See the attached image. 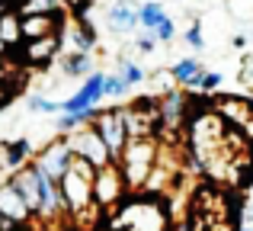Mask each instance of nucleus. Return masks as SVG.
Segmentation results:
<instances>
[{
  "label": "nucleus",
  "instance_id": "f257e3e1",
  "mask_svg": "<svg viewBox=\"0 0 253 231\" xmlns=\"http://www.w3.org/2000/svg\"><path fill=\"white\" fill-rule=\"evenodd\" d=\"M93 174H96V167H93L90 161L71 157V167L64 170V177L58 180V189H61V199H64V215H68L74 225H81L86 219L96 222L99 215H103L93 206Z\"/></svg>",
  "mask_w": 253,
  "mask_h": 231
},
{
  "label": "nucleus",
  "instance_id": "f03ea898",
  "mask_svg": "<svg viewBox=\"0 0 253 231\" xmlns=\"http://www.w3.org/2000/svg\"><path fill=\"white\" fill-rule=\"evenodd\" d=\"M157 161H161V138H128L122 154L116 157L125 183H128V193H141L148 177L154 174Z\"/></svg>",
  "mask_w": 253,
  "mask_h": 231
},
{
  "label": "nucleus",
  "instance_id": "7ed1b4c3",
  "mask_svg": "<svg viewBox=\"0 0 253 231\" xmlns=\"http://www.w3.org/2000/svg\"><path fill=\"white\" fill-rule=\"evenodd\" d=\"M125 196H128V183H125V177H122V167H119L116 161H109L106 167H96V174H93V206L106 215V212H112Z\"/></svg>",
  "mask_w": 253,
  "mask_h": 231
},
{
  "label": "nucleus",
  "instance_id": "20e7f679",
  "mask_svg": "<svg viewBox=\"0 0 253 231\" xmlns=\"http://www.w3.org/2000/svg\"><path fill=\"white\" fill-rule=\"evenodd\" d=\"M58 55H61V36H45V39L13 45L6 51V61L19 64V68H48Z\"/></svg>",
  "mask_w": 253,
  "mask_h": 231
},
{
  "label": "nucleus",
  "instance_id": "39448f33",
  "mask_svg": "<svg viewBox=\"0 0 253 231\" xmlns=\"http://www.w3.org/2000/svg\"><path fill=\"white\" fill-rule=\"evenodd\" d=\"M211 109L241 135H247L253 141V100L250 96H237V93H221L211 100Z\"/></svg>",
  "mask_w": 253,
  "mask_h": 231
},
{
  "label": "nucleus",
  "instance_id": "423d86ee",
  "mask_svg": "<svg viewBox=\"0 0 253 231\" xmlns=\"http://www.w3.org/2000/svg\"><path fill=\"white\" fill-rule=\"evenodd\" d=\"M68 148L74 157H84V161H90L93 167H106V164L112 161L109 148H106V141L99 138V132L93 129V125H81V129L68 132Z\"/></svg>",
  "mask_w": 253,
  "mask_h": 231
},
{
  "label": "nucleus",
  "instance_id": "0eeeda50",
  "mask_svg": "<svg viewBox=\"0 0 253 231\" xmlns=\"http://www.w3.org/2000/svg\"><path fill=\"white\" fill-rule=\"evenodd\" d=\"M93 129L99 132V138L106 141V148H109L112 161H116L119 154H122V148L128 144V132H125V119H122V106H112V109H99L96 122H93Z\"/></svg>",
  "mask_w": 253,
  "mask_h": 231
},
{
  "label": "nucleus",
  "instance_id": "6e6552de",
  "mask_svg": "<svg viewBox=\"0 0 253 231\" xmlns=\"http://www.w3.org/2000/svg\"><path fill=\"white\" fill-rule=\"evenodd\" d=\"M71 157H74V154H71V148H68V138L58 135L55 141H48L36 157H32V164H36L45 177H51V180L58 183L64 177V170L71 167Z\"/></svg>",
  "mask_w": 253,
  "mask_h": 231
},
{
  "label": "nucleus",
  "instance_id": "1a4fd4ad",
  "mask_svg": "<svg viewBox=\"0 0 253 231\" xmlns=\"http://www.w3.org/2000/svg\"><path fill=\"white\" fill-rule=\"evenodd\" d=\"M103 77L106 74H99V71H93L90 77H84L81 90H74L68 100H61V113H81V109L99 106V103L106 100V96H103Z\"/></svg>",
  "mask_w": 253,
  "mask_h": 231
},
{
  "label": "nucleus",
  "instance_id": "9d476101",
  "mask_svg": "<svg viewBox=\"0 0 253 231\" xmlns=\"http://www.w3.org/2000/svg\"><path fill=\"white\" fill-rule=\"evenodd\" d=\"M64 23H68L64 13H32V16H19V32H23V42H32V39L58 36Z\"/></svg>",
  "mask_w": 253,
  "mask_h": 231
},
{
  "label": "nucleus",
  "instance_id": "9b49d317",
  "mask_svg": "<svg viewBox=\"0 0 253 231\" xmlns=\"http://www.w3.org/2000/svg\"><path fill=\"white\" fill-rule=\"evenodd\" d=\"M0 215L19 222V225H29V222L36 219V215H32V209L26 206V199L19 196V189L10 183V177L0 183Z\"/></svg>",
  "mask_w": 253,
  "mask_h": 231
},
{
  "label": "nucleus",
  "instance_id": "f8f14e48",
  "mask_svg": "<svg viewBox=\"0 0 253 231\" xmlns=\"http://www.w3.org/2000/svg\"><path fill=\"white\" fill-rule=\"evenodd\" d=\"M106 23L112 32H135L138 29V3L131 0H116L106 10Z\"/></svg>",
  "mask_w": 253,
  "mask_h": 231
},
{
  "label": "nucleus",
  "instance_id": "ddd939ff",
  "mask_svg": "<svg viewBox=\"0 0 253 231\" xmlns=\"http://www.w3.org/2000/svg\"><path fill=\"white\" fill-rule=\"evenodd\" d=\"M61 36V45L71 42V51H93V45H96V32L90 29V23H64V29L58 32Z\"/></svg>",
  "mask_w": 253,
  "mask_h": 231
},
{
  "label": "nucleus",
  "instance_id": "4468645a",
  "mask_svg": "<svg viewBox=\"0 0 253 231\" xmlns=\"http://www.w3.org/2000/svg\"><path fill=\"white\" fill-rule=\"evenodd\" d=\"M202 74H205V68H202V61H199V58H179V61H173V68H170L173 84H176V87H183V90H196Z\"/></svg>",
  "mask_w": 253,
  "mask_h": 231
},
{
  "label": "nucleus",
  "instance_id": "2eb2a0df",
  "mask_svg": "<svg viewBox=\"0 0 253 231\" xmlns=\"http://www.w3.org/2000/svg\"><path fill=\"white\" fill-rule=\"evenodd\" d=\"M0 39L6 42V48H13V45H19V42H23L16 6H0Z\"/></svg>",
  "mask_w": 253,
  "mask_h": 231
},
{
  "label": "nucleus",
  "instance_id": "dca6fc26",
  "mask_svg": "<svg viewBox=\"0 0 253 231\" xmlns=\"http://www.w3.org/2000/svg\"><path fill=\"white\" fill-rule=\"evenodd\" d=\"M32 157V144L29 138H16V141H3V161L10 170H19L23 164H29Z\"/></svg>",
  "mask_w": 253,
  "mask_h": 231
},
{
  "label": "nucleus",
  "instance_id": "f3484780",
  "mask_svg": "<svg viewBox=\"0 0 253 231\" xmlns=\"http://www.w3.org/2000/svg\"><path fill=\"white\" fill-rule=\"evenodd\" d=\"M61 71L68 77H90L93 74V58L90 51H68L61 61Z\"/></svg>",
  "mask_w": 253,
  "mask_h": 231
},
{
  "label": "nucleus",
  "instance_id": "a211bd4d",
  "mask_svg": "<svg viewBox=\"0 0 253 231\" xmlns=\"http://www.w3.org/2000/svg\"><path fill=\"white\" fill-rule=\"evenodd\" d=\"M164 16H167V10H164V3H157V0L138 3V26H141V29H154Z\"/></svg>",
  "mask_w": 253,
  "mask_h": 231
},
{
  "label": "nucleus",
  "instance_id": "6ab92c4d",
  "mask_svg": "<svg viewBox=\"0 0 253 231\" xmlns=\"http://www.w3.org/2000/svg\"><path fill=\"white\" fill-rule=\"evenodd\" d=\"M16 13L19 16H32V13H64V0H19Z\"/></svg>",
  "mask_w": 253,
  "mask_h": 231
},
{
  "label": "nucleus",
  "instance_id": "aec40b11",
  "mask_svg": "<svg viewBox=\"0 0 253 231\" xmlns=\"http://www.w3.org/2000/svg\"><path fill=\"white\" fill-rule=\"evenodd\" d=\"M119 77H122L131 90V87H138V84H144V68L135 64V61H128V58H119Z\"/></svg>",
  "mask_w": 253,
  "mask_h": 231
},
{
  "label": "nucleus",
  "instance_id": "412c9836",
  "mask_svg": "<svg viewBox=\"0 0 253 231\" xmlns=\"http://www.w3.org/2000/svg\"><path fill=\"white\" fill-rule=\"evenodd\" d=\"M221 84H224V77H221V71H205L202 77H199V87L196 90H189V93H218L221 90Z\"/></svg>",
  "mask_w": 253,
  "mask_h": 231
},
{
  "label": "nucleus",
  "instance_id": "4be33fe9",
  "mask_svg": "<svg viewBox=\"0 0 253 231\" xmlns=\"http://www.w3.org/2000/svg\"><path fill=\"white\" fill-rule=\"evenodd\" d=\"M26 106H29V113H45V116H58L61 113V103L58 100H45V96H29Z\"/></svg>",
  "mask_w": 253,
  "mask_h": 231
},
{
  "label": "nucleus",
  "instance_id": "5701e85b",
  "mask_svg": "<svg viewBox=\"0 0 253 231\" xmlns=\"http://www.w3.org/2000/svg\"><path fill=\"white\" fill-rule=\"evenodd\" d=\"M125 93H128V84H125L119 74H106L103 77V96H116L119 100V96H125Z\"/></svg>",
  "mask_w": 253,
  "mask_h": 231
},
{
  "label": "nucleus",
  "instance_id": "b1692460",
  "mask_svg": "<svg viewBox=\"0 0 253 231\" xmlns=\"http://www.w3.org/2000/svg\"><path fill=\"white\" fill-rule=\"evenodd\" d=\"M144 32H151L157 42H173V39H176V23H173L170 16H164L161 23L154 26V29H144Z\"/></svg>",
  "mask_w": 253,
  "mask_h": 231
},
{
  "label": "nucleus",
  "instance_id": "393cba45",
  "mask_svg": "<svg viewBox=\"0 0 253 231\" xmlns=\"http://www.w3.org/2000/svg\"><path fill=\"white\" fill-rule=\"evenodd\" d=\"M186 45H189V48H196V51H202L205 48V39H202V26H199V23H192L189 26V29H186Z\"/></svg>",
  "mask_w": 253,
  "mask_h": 231
},
{
  "label": "nucleus",
  "instance_id": "a878e982",
  "mask_svg": "<svg viewBox=\"0 0 253 231\" xmlns=\"http://www.w3.org/2000/svg\"><path fill=\"white\" fill-rule=\"evenodd\" d=\"M135 48H138V51H144V55H151V51L157 48V39L151 36V32H141V36L135 39Z\"/></svg>",
  "mask_w": 253,
  "mask_h": 231
},
{
  "label": "nucleus",
  "instance_id": "bb28decb",
  "mask_svg": "<svg viewBox=\"0 0 253 231\" xmlns=\"http://www.w3.org/2000/svg\"><path fill=\"white\" fill-rule=\"evenodd\" d=\"M241 81H244V84H250V87H253V55H247V58H244V68H241Z\"/></svg>",
  "mask_w": 253,
  "mask_h": 231
},
{
  "label": "nucleus",
  "instance_id": "cd10ccee",
  "mask_svg": "<svg viewBox=\"0 0 253 231\" xmlns=\"http://www.w3.org/2000/svg\"><path fill=\"white\" fill-rule=\"evenodd\" d=\"M13 81H16V77H13ZM10 96H13V87H10V81H6V84H0V109H3L6 103H10Z\"/></svg>",
  "mask_w": 253,
  "mask_h": 231
},
{
  "label": "nucleus",
  "instance_id": "c85d7f7f",
  "mask_svg": "<svg viewBox=\"0 0 253 231\" xmlns=\"http://www.w3.org/2000/svg\"><path fill=\"white\" fill-rule=\"evenodd\" d=\"M6 81H13V68L6 58H0V84H6Z\"/></svg>",
  "mask_w": 253,
  "mask_h": 231
},
{
  "label": "nucleus",
  "instance_id": "c756f323",
  "mask_svg": "<svg viewBox=\"0 0 253 231\" xmlns=\"http://www.w3.org/2000/svg\"><path fill=\"white\" fill-rule=\"evenodd\" d=\"M247 45V36H234V48H244Z\"/></svg>",
  "mask_w": 253,
  "mask_h": 231
},
{
  "label": "nucleus",
  "instance_id": "7c9ffc66",
  "mask_svg": "<svg viewBox=\"0 0 253 231\" xmlns=\"http://www.w3.org/2000/svg\"><path fill=\"white\" fill-rule=\"evenodd\" d=\"M6 51H10V48H6V42L0 39V58H6Z\"/></svg>",
  "mask_w": 253,
  "mask_h": 231
},
{
  "label": "nucleus",
  "instance_id": "2f4dec72",
  "mask_svg": "<svg viewBox=\"0 0 253 231\" xmlns=\"http://www.w3.org/2000/svg\"><path fill=\"white\" fill-rule=\"evenodd\" d=\"M237 231H253V225H247V228H237Z\"/></svg>",
  "mask_w": 253,
  "mask_h": 231
}]
</instances>
